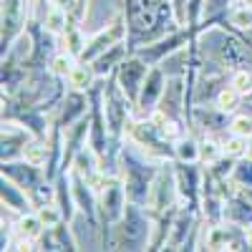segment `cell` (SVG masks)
I'll return each mask as SVG.
<instances>
[{
  "label": "cell",
  "instance_id": "obj_1",
  "mask_svg": "<svg viewBox=\"0 0 252 252\" xmlns=\"http://www.w3.org/2000/svg\"><path fill=\"white\" fill-rule=\"evenodd\" d=\"M144 76V66L139 61H129V63H124L121 66V83H124V89H129L134 91L136 89V81Z\"/></svg>",
  "mask_w": 252,
  "mask_h": 252
},
{
  "label": "cell",
  "instance_id": "obj_2",
  "mask_svg": "<svg viewBox=\"0 0 252 252\" xmlns=\"http://www.w3.org/2000/svg\"><path fill=\"white\" fill-rule=\"evenodd\" d=\"M40 227H43L40 217H23L18 222V232H20V237H26V240H35L40 235Z\"/></svg>",
  "mask_w": 252,
  "mask_h": 252
},
{
  "label": "cell",
  "instance_id": "obj_3",
  "mask_svg": "<svg viewBox=\"0 0 252 252\" xmlns=\"http://www.w3.org/2000/svg\"><path fill=\"white\" fill-rule=\"evenodd\" d=\"M237 103H240V91H237L235 86L220 91V96H217V106H220V111H235V109H237Z\"/></svg>",
  "mask_w": 252,
  "mask_h": 252
},
{
  "label": "cell",
  "instance_id": "obj_4",
  "mask_svg": "<svg viewBox=\"0 0 252 252\" xmlns=\"http://www.w3.org/2000/svg\"><path fill=\"white\" fill-rule=\"evenodd\" d=\"M23 159L31 164V166H40L46 161V146H40V144H28L26 149H23Z\"/></svg>",
  "mask_w": 252,
  "mask_h": 252
},
{
  "label": "cell",
  "instance_id": "obj_5",
  "mask_svg": "<svg viewBox=\"0 0 252 252\" xmlns=\"http://www.w3.org/2000/svg\"><path fill=\"white\" fill-rule=\"evenodd\" d=\"M229 20H232V26L237 28H250L252 26V8L250 5H240L229 13Z\"/></svg>",
  "mask_w": 252,
  "mask_h": 252
},
{
  "label": "cell",
  "instance_id": "obj_6",
  "mask_svg": "<svg viewBox=\"0 0 252 252\" xmlns=\"http://www.w3.org/2000/svg\"><path fill=\"white\" fill-rule=\"evenodd\" d=\"M68 78H71V86H76V89H86L89 83H91V71H89L86 66H76V68L68 73Z\"/></svg>",
  "mask_w": 252,
  "mask_h": 252
},
{
  "label": "cell",
  "instance_id": "obj_7",
  "mask_svg": "<svg viewBox=\"0 0 252 252\" xmlns=\"http://www.w3.org/2000/svg\"><path fill=\"white\" fill-rule=\"evenodd\" d=\"M224 149H227V154H232V157H240L242 152H247V141H245V136L235 134L232 139H227V141H224Z\"/></svg>",
  "mask_w": 252,
  "mask_h": 252
},
{
  "label": "cell",
  "instance_id": "obj_8",
  "mask_svg": "<svg viewBox=\"0 0 252 252\" xmlns=\"http://www.w3.org/2000/svg\"><path fill=\"white\" fill-rule=\"evenodd\" d=\"M46 26L51 31H61L63 26H66V13H63L61 8H51L48 10V18H46Z\"/></svg>",
  "mask_w": 252,
  "mask_h": 252
},
{
  "label": "cell",
  "instance_id": "obj_9",
  "mask_svg": "<svg viewBox=\"0 0 252 252\" xmlns=\"http://www.w3.org/2000/svg\"><path fill=\"white\" fill-rule=\"evenodd\" d=\"M232 134H240V136H252V119H247V116H237L235 121H232Z\"/></svg>",
  "mask_w": 252,
  "mask_h": 252
},
{
  "label": "cell",
  "instance_id": "obj_10",
  "mask_svg": "<svg viewBox=\"0 0 252 252\" xmlns=\"http://www.w3.org/2000/svg\"><path fill=\"white\" fill-rule=\"evenodd\" d=\"M38 217H40V222H43L46 227H56V224H58V220H61V217H58V212H56V209H53V207H46V204L40 207V212H38Z\"/></svg>",
  "mask_w": 252,
  "mask_h": 252
},
{
  "label": "cell",
  "instance_id": "obj_11",
  "mask_svg": "<svg viewBox=\"0 0 252 252\" xmlns=\"http://www.w3.org/2000/svg\"><path fill=\"white\" fill-rule=\"evenodd\" d=\"M146 86H149V89H144V98H141V101H144V103H152V98L159 94V73H152Z\"/></svg>",
  "mask_w": 252,
  "mask_h": 252
},
{
  "label": "cell",
  "instance_id": "obj_12",
  "mask_svg": "<svg viewBox=\"0 0 252 252\" xmlns=\"http://www.w3.org/2000/svg\"><path fill=\"white\" fill-rule=\"evenodd\" d=\"M250 83H252V78H250V73H247V71H237V73L232 76V86H235L240 94L250 91Z\"/></svg>",
  "mask_w": 252,
  "mask_h": 252
},
{
  "label": "cell",
  "instance_id": "obj_13",
  "mask_svg": "<svg viewBox=\"0 0 252 252\" xmlns=\"http://www.w3.org/2000/svg\"><path fill=\"white\" fill-rule=\"evenodd\" d=\"M71 71H73V66H71V58H68V56H58V58L53 61V73L68 76Z\"/></svg>",
  "mask_w": 252,
  "mask_h": 252
},
{
  "label": "cell",
  "instance_id": "obj_14",
  "mask_svg": "<svg viewBox=\"0 0 252 252\" xmlns=\"http://www.w3.org/2000/svg\"><path fill=\"white\" fill-rule=\"evenodd\" d=\"M179 157L182 159H189V161H194L199 157V149L194 146V141H182L179 144Z\"/></svg>",
  "mask_w": 252,
  "mask_h": 252
},
{
  "label": "cell",
  "instance_id": "obj_15",
  "mask_svg": "<svg viewBox=\"0 0 252 252\" xmlns=\"http://www.w3.org/2000/svg\"><path fill=\"white\" fill-rule=\"evenodd\" d=\"M202 152H204V157L215 159V157H217V146H215L212 141H209V144H204V149H202Z\"/></svg>",
  "mask_w": 252,
  "mask_h": 252
},
{
  "label": "cell",
  "instance_id": "obj_16",
  "mask_svg": "<svg viewBox=\"0 0 252 252\" xmlns=\"http://www.w3.org/2000/svg\"><path fill=\"white\" fill-rule=\"evenodd\" d=\"M247 154H250V159H252V144L247 146Z\"/></svg>",
  "mask_w": 252,
  "mask_h": 252
},
{
  "label": "cell",
  "instance_id": "obj_17",
  "mask_svg": "<svg viewBox=\"0 0 252 252\" xmlns=\"http://www.w3.org/2000/svg\"><path fill=\"white\" fill-rule=\"evenodd\" d=\"M245 5H250V8H252V0H245Z\"/></svg>",
  "mask_w": 252,
  "mask_h": 252
}]
</instances>
